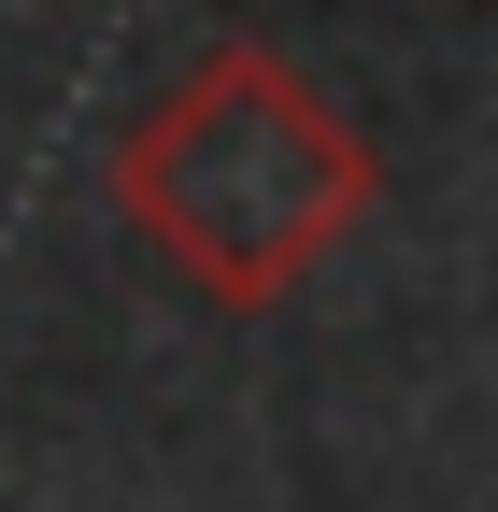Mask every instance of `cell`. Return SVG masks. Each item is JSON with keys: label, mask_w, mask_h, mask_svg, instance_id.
I'll return each instance as SVG.
<instances>
[{"label": "cell", "mask_w": 498, "mask_h": 512, "mask_svg": "<svg viewBox=\"0 0 498 512\" xmlns=\"http://www.w3.org/2000/svg\"><path fill=\"white\" fill-rule=\"evenodd\" d=\"M385 200L370 128L299 72L285 43H200L114 128V214L157 242V271L214 313H271L328 271Z\"/></svg>", "instance_id": "cell-1"}]
</instances>
